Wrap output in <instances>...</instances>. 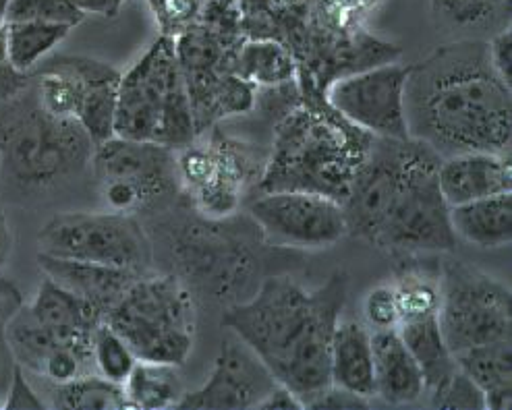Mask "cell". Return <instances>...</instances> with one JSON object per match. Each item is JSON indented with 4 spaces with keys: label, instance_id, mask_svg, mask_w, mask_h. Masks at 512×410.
Listing matches in <instances>:
<instances>
[{
    "label": "cell",
    "instance_id": "1",
    "mask_svg": "<svg viewBox=\"0 0 512 410\" xmlns=\"http://www.w3.org/2000/svg\"><path fill=\"white\" fill-rule=\"evenodd\" d=\"M405 119L409 139L440 158L463 152L510 154L512 96L490 65L488 44H444L409 65Z\"/></svg>",
    "mask_w": 512,
    "mask_h": 410
},
{
    "label": "cell",
    "instance_id": "2",
    "mask_svg": "<svg viewBox=\"0 0 512 410\" xmlns=\"http://www.w3.org/2000/svg\"><path fill=\"white\" fill-rule=\"evenodd\" d=\"M347 295V272H334L316 290L289 276H272L247 301L229 307L222 326L305 406L330 386V344Z\"/></svg>",
    "mask_w": 512,
    "mask_h": 410
},
{
    "label": "cell",
    "instance_id": "3",
    "mask_svg": "<svg viewBox=\"0 0 512 410\" xmlns=\"http://www.w3.org/2000/svg\"><path fill=\"white\" fill-rule=\"evenodd\" d=\"M301 100L276 127L258 193L311 191L343 203L372 135L343 119L305 77H297Z\"/></svg>",
    "mask_w": 512,
    "mask_h": 410
},
{
    "label": "cell",
    "instance_id": "4",
    "mask_svg": "<svg viewBox=\"0 0 512 410\" xmlns=\"http://www.w3.org/2000/svg\"><path fill=\"white\" fill-rule=\"evenodd\" d=\"M94 143L75 119L46 112L32 85L0 106V179L15 193L44 195L90 168Z\"/></svg>",
    "mask_w": 512,
    "mask_h": 410
},
{
    "label": "cell",
    "instance_id": "5",
    "mask_svg": "<svg viewBox=\"0 0 512 410\" xmlns=\"http://www.w3.org/2000/svg\"><path fill=\"white\" fill-rule=\"evenodd\" d=\"M115 135L135 141H154L173 150L185 148L197 137L175 38L162 34L121 75Z\"/></svg>",
    "mask_w": 512,
    "mask_h": 410
},
{
    "label": "cell",
    "instance_id": "6",
    "mask_svg": "<svg viewBox=\"0 0 512 410\" xmlns=\"http://www.w3.org/2000/svg\"><path fill=\"white\" fill-rule=\"evenodd\" d=\"M106 324L137 361L183 367L195 340V299L177 274H141L112 307Z\"/></svg>",
    "mask_w": 512,
    "mask_h": 410
},
{
    "label": "cell",
    "instance_id": "7",
    "mask_svg": "<svg viewBox=\"0 0 512 410\" xmlns=\"http://www.w3.org/2000/svg\"><path fill=\"white\" fill-rule=\"evenodd\" d=\"M90 170L110 212L160 214L181 193L177 150L154 141L110 137L94 148Z\"/></svg>",
    "mask_w": 512,
    "mask_h": 410
},
{
    "label": "cell",
    "instance_id": "8",
    "mask_svg": "<svg viewBox=\"0 0 512 410\" xmlns=\"http://www.w3.org/2000/svg\"><path fill=\"white\" fill-rule=\"evenodd\" d=\"M440 156L419 141H409L401 187L380 228L376 247L390 253H450L457 234L450 224V205L438 185Z\"/></svg>",
    "mask_w": 512,
    "mask_h": 410
},
{
    "label": "cell",
    "instance_id": "9",
    "mask_svg": "<svg viewBox=\"0 0 512 410\" xmlns=\"http://www.w3.org/2000/svg\"><path fill=\"white\" fill-rule=\"evenodd\" d=\"M243 40L204 23H195L175 38L197 135L210 131L220 119L245 114L255 106V87L233 73V56Z\"/></svg>",
    "mask_w": 512,
    "mask_h": 410
},
{
    "label": "cell",
    "instance_id": "10",
    "mask_svg": "<svg viewBox=\"0 0 512 410\" xmlns=\"http://www.w3.org/2000/svg\"><path fill=\"white\" fill-rule=\"evenodd\" d=\"M266 158L268 154L218 129L208 137L197 135L177 150L181 191L189 193L193 208L208 220L229 218L241 208L245 191L258 185Z\"/></svg>",
    "mask_w": 512,
    "mask_h": 410
},
{
    "label": "cell",
    "instance_id": "11",
    "mask_svg": "<svg viewBox=\"0 0 512 410\" xmlns=\"http://www.w3.org/2000/svg\"><path fill=\"white\" fill-rule=\"evenodd\" d=\"M40 253L61 259L148 274L154 245L137 216L119 212H67L52 216L38 232Z\"/></svg>",
    "mask_w": 512,
    "mask_h": 410
},
{
    "label": "cell",
    "instance_id": "12",
    "mask_svg": "<svg viewBox=\"0 0 512 410\" xmlns=\"http://www.w3.org/2000/svg\"><path fill=\"white\" fill-rule=\"evenodd\" d=\"M438 321L452 355L465 348L510 340V288L461 259H448L440 268Z\"/></svg>",
    "mask_w": 512,
    "mask_h": 410
},
{
    "label": "cell",
    "instance_id": "13",
    "mask_svg": "<svg viewBox=\"0 0 512 410\" xmlns=\"http://www.w3.org/2000/svg\"><path fill=\"white\" fill-rule=\"evenodd\" d=\"M249 216L272 247L328 249L349 234L343 203L311 191L260 193Z\"/></svg>",
    "mask_w": 512,
    "mask_h": 410
},
{
    "label": "cell",
    "instance_id": "14",
    "mask_svg": "<svg viewBox=\"0 0 512 410\" xmlns=\"http://www.w3.org/2000/svg\"><path fill=\"white\" fill-rule=\"evenodd\" d=\"M409 65L398 61L367 67L332 81L326 102L361 131L380 139H409L405 85Z\"/></svg>",
    "mask_w": 512,
    "mask_h": 410
},
{
    "label": "cell",
    "instance_id": "15",
    "mask_svg": "<svg viewBox=\"0 0 512 410\" xmlns=\"http://www.w3.org/2000/svg\"><path fill=\"white\" fill-rule=\"evenodd\" d=\"M409 141L411 139H372L367 156L343 199L351 237L372 245L376 243L398 187H401Z\"/></svg>",
    "mask_w": 512,
    "mask_h": 410
},
{
    "label": "cell",
    "instance_id": "16",
    "mask_svg": "<svg viewBox=\"0 0 512 410\" xmlns=\"http://www.w3.org/2000/svg\"><path fill=\"white\" fill-rule=\"evenodd\" d=\"M276 384L264 361L241 338L231 334L220 344L210 377L195 392H185L177 408H258Z\"/></svg>",
    "mask_w": 512,
    "mask_h": 410
},
{
    "label": "cell",
    "instance_id": "17",
    "mask_svg": "<svg viewBox=\"0 0 512 410\" xmlns=\"http://www.w3.org/2000/svg\"><path fill=\"white\" fill-rule=\"evenodd\" d=\"M438 185L450 205L512 191L510 154L463 152L440 160Z\"/></svg>",
    "mask_w": 512,
    "mask_h": 410
},
{
    "label": "cell",
    "instance_id": "18",
    "mask_svg": "<svg viewBox=\"0 0 512 410\" xmlns=\"http://www.w3.org/2000/svg\"><path fill=\"white\" fill-rule=\"evenodd\" d=\"M38 266L46 278L73 292L75 297L96 309L102 319L141 276L131 270L102 266V263L61 259L44 253H38Z\"/></svg>",
    "mask_w": 512,
    "mask_h": 410
},
{
    "label": "cell",
    "instance_id": "19",
    "mask_svg": "<svg viewBox=\"0 0 512 410\" xmlns=\"http://www.w3.org/2000/svg\"><path fill=\"white\" fill-rule=\"evenodd\" d=\"M25 307L38 324L50 330L56 338L92 353L94 330L104 319L73 292L44 276L34 301Z\"/></svg>",
    "mask_w": 512,
    "mask_h": 410
},
{
    "label": "cell",
    "instance_id": "20",
    "mask_svg": "<svg viewBox=\"0 0 512 410\" xmlns=\"http://www.w3.org/2000/svg\"><path fill=\"white\" fill-rule=\"evenodd\" d=\"M374 398L390 406L417 402L425 394L423 373L398 330L372 332Z\"/></svg>",
    "mask_w": 512,
    "mask_h": 410
},
{
    "label": "cell",
    "instance_id": "21",
    "mask_svg": "<svg viewBox=\"0 0 512 410\" xmlns=\"http://www.w3.org/2000/svg\"><path fill=\"white\" fill-rule=\"evenodd\" d=\"M330 384L374 398L372 330L361 321L340 319L330 344Z\"/></svg>",
    "mask_w": 512,
    "mask_h": 410
},
{
    "label": "cell",
    "instance_id": "22",
    "mask_svg": "<svg viewBox=\"0 0 512 410\" xmlns=\"http://www.w3.org/2000/svg\"><path fill=\"white\" fill-rule=\"evenodd\" d=\"M450 224L457 239L481 247L502 249L512 241V191L452 205Z\"/></svg>",
    "mask_w": 512,
    "mask_h": 410
},
{
    "label": "cell",
    "instance_id": "23",
    "mask_svg": "<svg viewBox=\"0 0 512 410\" xmlns=\"http://www.w3.org/2000/svg\"><path fill=\"white\" fill-rule=\"evenodd\" d=\"M457 367L483 392V410L512 406V346L510 340L477 344L452 355Z\"/></svg>",
    "mask_w": 512,
    "mask_h": 410
},
{
    "label": "cell",
    "instance_id": "24",
    "mask_svg": "<svg viewBox=\"0 0 512 410\" xmlns=\"http://www.w3.org/2000/svg\"><path fill=\"white\" fill-rule=\"evenodd\" d=\"M121 71L108 63L90 58L85 61L83 92L77 110V121L92 139L94 148L115 137V112Z\"/></svg>",
    "mask_w": 512,
    "mask_h": 410
},
{
    "label": "cell",
    "instance_id": "25",
    "mask_svg": "<svg viewBox=\"0 0 512 410\" xmlns=\"http://www.w3.org/2000/svg\"><path fill=\"white\" fill-rule=\"evenodd\" d=\"M233 73L255 90L297 81L299 65L287 44L274 38H245L233 56Z\"/></svg>",
    "mask_w": 512,
    "mask_h": 410
},
{
    "label": "cell",
    "instance_id": "26",
    "mask_svg": "<svg viewBox=\"0 0 512 410\" xmlns=\"http://www.w3.org/2000/svg\"><path fill=\"white\" fill-rule=\"evenodd\" d=\"M396 330L423 373L425 392L440 388L457 371V363H454L440 330L438 313L403 319Z\"/></svg>",
    "mask_w": 512,
    "mask_h": 410
},
{
    "label": "cell",
    "instance_id": "27",
    "mask_svg": "<svg viewBox=\"0 0 512 410\" xmlns=\"http://www.w3.org/2000/svg\"><path fill=\"white\" fill-rule=\"evenodd\" d=\"M179 367L137 361L123 384L127 408H173L185 394Z\"/></svg>",
    "mask_w": 512,
    "mask_h": 410
},
{
    "label": "cell",
    "instance_id": "28",
    "mask_svg": "<svg viewBox=\"0 0 512 410\" xmlns=\"http://www.w3.org/2000/svg\"><path fill=\"white\" fill-rule=\"evenodd\" d=\"M71 34V27L40 21H7L9 63L32 73L44 58Z\"/></svg>",
    "mask_w": 512,
    "mask_h": 410
},
{
    "label": "cell",
    "instance_id": "29",
    "mask_svg": "<svg viewBox=\"0 0 512 410\" xmlns=\"http://www.w3.org/2000/svg\"><path fill=\"white\" fill-rule=\"evenodd\" d=\"M48 406L61 410H119L127 408L121 384L98 373H83L63 384L50 386Z\"/></svg>",
    "mask_w": 512,
    "mask_h": 410
},
{
    "label": "cell",
    "instance_id": "30",
    "mask_svg": "<svg viewBox=\"0 0 512 410\" xmlns=\"http://www.w3.org/2000/svg\"><path fill=\"white\" fill-rule=\"evenodd\" d=\"M398 311L403 319L434 315L440 307V272L430 274L421 268H407L392 280Z\"/></svg>",
    "mask_w": 512,
    "mask_h": 410
},
{
    "label": "cell",
    "instance_id": "31",
    "mask_svg": "<svg viewBox=\"0 0 512 410\" xmlns=\"http://www.w3.org/2000/svg\"><path fill=\"white\" fill-rule=\"evenodd\" d=\"M376 5L378 0H309L307 23L330 34H355Z\"/></svg>",
    "mask_w": 512,
    "mask_h": 410
},
{
    "label": "cell",
    "instance_id": "32",
    "mask_svg": "<svg viewBox=\"0 0 512 410\" xmlns=\"http://www.w3.org/2000/svg\"><path fill=\"white\" fill-rule=\"evenodd\" d=\"M92 365L96 367L98 375L121 386L127 382V377L137 365V357L133 355L129 344L106 321L98 324L92 336Z\"/></svg>",
    "mask_w": 512,
    "mask_h": 410
},
{
    "label": "cell",
    "instance_id": "33",
    "mask_svg": "<svg viewBox=\"0 0 512 410\" xmlns=\"http://www.w3.org/2000/svg\"><path fill=\"white\" fill-rule=\"evenodd\" d=\"M436 17L452 25H510V0H430Z\"/></svg>",
    "mask_w": 512,
    "mask_h": 410
},
{
    "label": "cell",
    "instance_id": "34",
    "mask_svg": "<svg viewBox=\"0 0 512 410\" xmlns=\"http://www.w3.org/2000/svg\"><path fill=\"white\" fill-rule=\"evenodd\" d=\"M85 13H81L69 0H11L7 21H40L77 27L83 23Z\"/></svg>",
    "mask_w": 512,
    "mask_h": 410
},
{
    "label": "cell",
    "instance_id": "35",
    "mask_svg": "<svg viewBox=\"0 0 512 410\" xmlns=\"http://www.w3.org/2000/svg\"><path fill=\"white\" fill-rule=\"evenodd\" d=\"M25 305L23 292L19 286L0 274V398L5 396V390L9 386V379L15 367V359L11 355L9 340H7V328L13 315Z\"/></svg>",
    "mask_w": 512,
    "mask_h": 410
},
{
    "label": "cell",
    "instance_id": "36",
    "mask_svg": "<svg viewBox=\"0 0 512 410\" xmlns=\"http://www.w3.org/2000/svg\"><path fill=\"white\" fill-rule=\"evenodd\" d=\"M206 0H150L164 36L177 38L199 23Z\"/></svg>",
    "mask_w": 512,
    "mask_h": 410
},
{
    "label": "cell",
    "instance_id": "37",
    "mask_svg": "<svg viewBox=\"0 0 512 410\" xmlns=\"http://www.w3.org/2000/svg\"><path fill=\"white\" fill-rule=\"evenodd\" d=\"M365 326L372 332L394 330L401 324V311H398V301L392 282H384L374 286L365 295L363 301Z\"/></svg>",
    "mask_w": 512,
    "mask_h": 410
},
{
    "label": "cell",
    "instance_id": "38",
    "mask_svg": "<svg viewBox=\"0 0 512 410\" xmlns=\"http://www.w3.org/2000/svg\"><path fill=\"white\" fill-rule=\"evenodd\" d=\"M432 408L483 410V392L457 367L446 382L430 392Z\"/></svg>",
    "mask_w": 512,
    "mask_h": 410
},
{
    "label": "cell",
    "instance_id": "39",
    "mask_svg": "<svg viewBox=\"0 0 512 410\" xmlns=\"http://www.w3.org/2000/svg\"><path fill=\"white\" fill-rule=\"evenodd\" d=\"M3 408L7 410H42L48 408V404L38 396V392L27 382L25 371L21 365L15 363L9 386L3 396Z\"/></svg>",
    "mask_w": 512,
    "mask_h": 410
},
{
    "label": "cell",
    "instance_id": "40",
    "mask_svg": "<svg viewBox=\"0 0 512 410\" xmlns=\"http://www.w3.org/2000/svg\"><path fill=\"white\" fill-rule=\"evenodd\" d=\"M488 44V58L498 77L510 87L512 77H510V67H512V29L510 25L502 27L500 32L486 42Z\"/></svg>",
    "mask_w": 512,
    "mask_h": 410
},
{
    "label": "cell",
    "instance_id": "41",
    "mask_svg": "<svg viewBox=\"0 0 512 410\" xmlns=\"http://www.w3.org/2000/svg\"><path fill=\"white\" fill-rule=\"evenodd\" d=\"M372 406V398H363L359 394H353L349 390L336 388V386H328L326 390H322L318 396L311 398L305 408H369Z\"/></svg>",
    "mask_w": 512,
    "mask_h": 410
},
{
    "label": "cell",
    "instance_id": "42",
    "mask_svg": "<svg viewBox=\"0 0 512 410\" xmlns=\"http://www.w3.org/2000/svg\"><path fill=\"white\" fill-rule=\"evenodd\" d=\"M32 85V75L19 71L9 61H0V102L21 96Z\"/></svg>",
    "mask_w": 512,
    "mask_h": 410
},
{
    "label": "cell",
    "instance_id": "43",
    "mask_svg": "<svg viewBox=\"0 0 512 410\" xmlns=\"http://www.w3.org/2000/svg\"><path fill=\"white\" fill-rule=\"evenodd\" d=\"M258 408L262 410H301L305 408L301 398L297 394H293L287 386L276 384L268 396L258 404Z\"/></svg>",
    "mask_w": 512,
    "mask_h": 410
},
{
    "label": "cell",
    "instance_id": "44",
    "mask_svg": "<svg viewBox=\"0 0 512 410\" xmlns=\"http://www.w3.org/2000/svg\"><path fill=\"white\" fill-rule=\"evenodd\" d=\"M85 15H100V17H115L127 0H69Z\"/></svg>",
    "mask_w": 512,
    "mask_h": 410
},
{
    "label": "cell",
    "instance_id": "45",
    "mask_svg": "<svg viewBox=\"0 0 512 410\" xmlns=\"http://www.w3.org/2000/svg\"><path fill=\"white\" fill-rule=\"evenodd\" d=\"M13 247H15V237H13L9 216L5 214V210H0V274H3L5 268L9 266Z\"/></svg>",
    "mask_w": 512,
    "mask_h": 410
},
{
    "label": "cell",
    "instance_id": "46",
    "mask_svg": "<svg viewBox=\"0 0 512 410\" xmlns=\"http://www.w3.org/2000/svg\"><path fill=\"white\" fill-rule=\"evenodd\" d=\"M0 61H9V56H7V23L0 25Z\"/></svg>",
    "mask_w": 512,
    "mask_h": 410
},
{
    "label": "cell",
    "instance_id": "47",
    "mask_svg": "<svg viewBox=\"0 0 512 410\" xmlns=\"http://www.w3.org/2000/svg\"><path fill=\"white\" fill-rule=\"evenodd\" d=\"M11 0H0V25L7 23V11H9Z\"/></svg>",
    "mask_w": 512,
    "mask_h": 410
},
{
    "label": "cell",
    "instance_id": "48",
    "mask_svg": "<svg viewBox=\"0 0 512 410\" xmlns=\"http://www.w3.org/2000/svg\"><path fill=\"white\" fill-rule=\"evenodd\" d=\"M0 408H3V398H0Z\"/></svg>",
    "mask_w": 512,
    "mask_h": 410
}]
</instances>
